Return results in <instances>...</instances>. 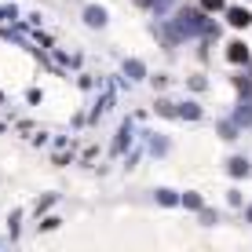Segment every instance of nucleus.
I'll return each mask as SVG.
<instances>
[{
  "mask_svg": "<svg viewBox=\"0 0 252 252\" xmlns=\"http://www.w3.org/2000/svg\"><path fill=\"white\" fill-rule=\"evenodd\" d=\"M158 114H164V117H176V114H179V106H172V102H158Z\"/></svg>",
  "mask_w": 252,
  "mask_h": 252,
  "instance_id": "7",
  "label": "nucleus"
},
{
  "mask_svg": "<svg viewBox=\"0 0 252 252\" xmlns=\"http://www.w3.org/2000/svg\"><path fill=\"white\" fill-rule=\"evenodd\" d=\"M179 117H190V121H197V117H201V110H197V106H190V102H183V106H179Z\"/></svg>",
  "mask_w": 252,
  "mask_h": 252,
  "instance_id": "6",
  "label": "nucleus"
},
{
  "mask_svg": "<svg viewBox=\"0 0 252 252\" xmlns=\"http://www.w3.org/2000/svg\"><path fill=\"white\" fill-rule=\"evenodd\" d=\"M125 69H128V73H132V77H143V66H139V63H128Z\"/></svg>",
  "mask_w": 252,
  "mask_h": 252,
  "instance_id": "11",
  "label": "nucleus"
},
{
  "mask_svg": "<svg viewBox=\"0 0 252 252\" xmlns=\"http://www.w3.org/2000/svg\"><path fill=\"white\" fill-rule=\"evenodd\" d=\"M227 59H230V63H249V44L234 40V44L227 48Z\"/></svg>",
  "mask_w": 252,
  "mask_h": 252,
  "instance_id": "2",
  "label": "nucleus"
},
{
  "mask_svg": "<svg viewBox=\"0 0 252 252\" xmlns=\"http://www.w3.org/2000/svg\"><path fill=\"white\" fill-rule=\"evenodd\" d=\"M158 201H161V205H176V201H179V197H176V194H172V190H161V194H158Z\"/></svg>",
  "mask_w": 252,
  "mask_h": 252,
  "instance_id": "8",
  "label": "nucleus"
},
{
  "mask_svg": "<svg viewBox=\"0 0 252 252\" xmlns=\"http://www.w3.org/2000/svg\"><path fill=\"white\" fill-rule=\"evenodd\" d=\"M230 172H234V176H249V161L234 158V161H230Z\"/></svg>",
  "mask_w": 252,
  "mask_h": 252,
  "instance_id": "5",
  "label": "nucleus"
},
{
  "mask_svg": "<svg viewBox=\"0 0 252 252\" xmlns=\"http://www.w3.org/2000/svg\"><path fill=\"white\" fill-rule=\"evenodd\" d=\"M84 19H88V26H102L106 22V11L102 7H84Z\"/></svg>",
  "mask_w": 252,
  "mask_h": 252,
  "instance_id": "4",
  "label": "nucleus"
},
{
  "mask_svg": "<svg viewBox=\"0 0 252 252\" xmlns=\"http://www.w3.org/2000/svg\"><path fill=\"white\" fill-rule=\"evenodd\" d=\"M139 4H150V0H139Z\"/></svg>",
  "mask_w": 252,
  "mask_h": 252,
  "instance_id": "13",
  "label": "nucleus"
},
{
  "mask_svg": "<svg viewBox=\"0 0 252 252\" xmlns=\"http://www.w3.org/2000/svg\"><path fill=\"white\" fill-rule=\"evenodd\" d=\"M183 201H187V208H201V197H197V194H187Z\"/></svg>",
  "mask_w": 252,
  "mask_h": 252,
  "instance_id": "10",
  "label": "nucleus"
},
{
  "mask_svg": "<svg viewBox=\"0 0 252 252\" xmlns=\"http://www.w3.org/2000/svg\"><path fill=\"white\" fill-rule=\"evenodd\" d=\"M227 19H230V26H238V30H241V26H249V22H252V15L245 11V7H230Z\"/></svg>",
  "mask_w": 252,
  "mask_h": 252,
  "instance_id": "3",
  "label": "nucleus"
},
{
  "mask_svg": "<svg viewBox=\"0 0 252 252\" xmlns=\"http://www.w3.org/2000/svg\"><path fill=\"white\" fill-rule=\"evenodd\" d=\"M249 223H252V208H249Z\"/></svg>",
  "mask_w": 252,
  "mask_h": 252,
  "instance_id": "12",
  "label": "nucleus"
},
{
  "mask_svg": "<svg viewBox=\"0 0 252 252\" xmlns=\"http://www.w3.org/2000/svg\"><path fill=\"white\" fill-rule=\"evenodd\" d=\"M201 7H205V11H220L223 0H201Z\"/></svg>",
  "mask_w": 252,
  "mask_h": 252,
  "instance_id": "9",
  "label": "nucleus"
},
{
  "mask_svg": "<svg viewBox=\"0 0 252 252\" xmlns=\"http://www.w3.org/2000/svg\"><path fill=\"white\" fill-rule=\"evenodd\" d=\"M201 11H194V7H187V11H179V19H176V37H183V33H197L201 30Z\"/></svg>",
  "mask_w": 252,
  "mask_h": 252,
  "instance_id": "1",
  "label": "nucleus"
}]
</instances>
